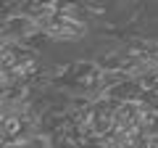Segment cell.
<instances>
[{"label":"cell","mask_w":158,"mask_h":148,"mask_svg":"<svg viewBox=\"0 0 158 148\" xmlns=\"http://www.w3.org/2000/svg\"><path fill=\"white\" fill-rule=\"evenodd\" d=\"M34 72H37V61H34V58H19L16 66L11 69V77L13 80H27Z\"/></svg>","instance_id":"obj_1"}]
</instances>
